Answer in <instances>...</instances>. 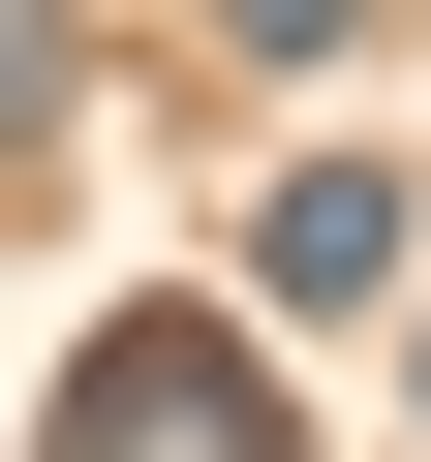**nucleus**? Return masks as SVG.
<instances>
[{"label":"nucleus","mask_w":431,"mask_h":462,"mask_svg":"<svg viewBox=\"0 0 431 462\" xmlns=\"http://www.w3.org/2000/svg\"><path fill=\"white\" fill-rule=\"evenodd\" d=\"M32 462H308V401H278V309L216 278V309H93V370H62V431Z\"/></svg>","instance_id":"1"},{"label":"nucleus","mask_w":431,"mask_h":462,"mask_svg":"<svg viewBox=\"0 0 431 462\" xmlns=\"http://www.w3.org/2000/svg\"><path fill=\"white\" fill-rule=\"evenodd\" d=\"M400 247H431V185H400V154H278V185H247V309H278V339L370 309Z\"/></svg>","instance_id":"2"},{"label":"nucleus","mask_w":431,"mask_h":462,"mask_svg":"<svg viewBox=\"0 0 431 462\" xmlns=\"http://www.w3.org/2000/svg\"><path fill=\"white\" fill-rule=\"evenodd\" d=\"M62 93H93V32H62V0H0V154H62Z\"/></svg>","instance_id":"3"},{"label":"nucleus","mask_w":431,"mask_h":462,"mask_svg":"<svg viewBox=\"0 0 431 462\" xmlns=\"http://www.w3.org/2000/svg\"><path fill=\"white\" fill-rule=\"evenodd\" d=\"M216 32H247V62H339V32H370V0H216Z\"/></svg>","instance_id":"4"},{"label":"nucleus","mask_w":431,"mask_h":462,"mask_svg":"<svg viewBox=\"0 0 431 462\" xmlns=\"http://www.w3.org/2000/svg\"><path fill=\"white\" fill-rule=\"evenodd\" d=\"M400 401H431V339H400Z\"/></svg>","instance_id":"5"}]
</instances>
